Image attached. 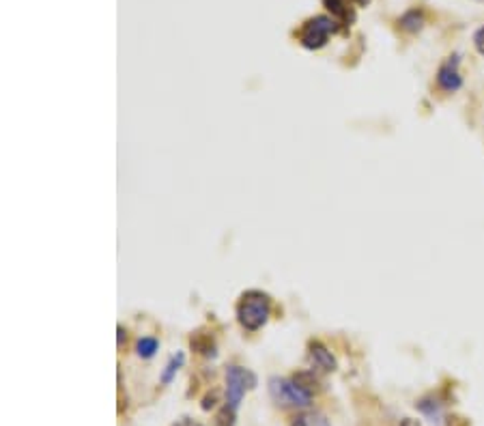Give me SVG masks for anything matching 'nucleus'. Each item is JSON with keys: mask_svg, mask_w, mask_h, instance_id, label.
Segmentation results:
<instances>
[{"mask_svg": "<svg viewBox=\"0 0 484 426\" xmlns=\"http://www.w3.org/2000/svg\"><path fill=\"white\" fill-rule=\"evenodd\" d=\"M271 317V297L259 289L245 291L237 302V321L245 332H259Z\"/></svg>", "mask_w": 484, "mask_h": 426, "instance_id": "nucleus-1", "label": "nucleus"}, {"mask_svg": "<svg viewBox=\"0 0 484 426\" xmlns=\"http://www.w3.org/2000/svg\"><path fill=\"white\" fill-rule=\"evenodd\" d=\"M340 24L334 20V17H329V15H315V17H308L303 24H301V29L295 33L297 35V41L301 47L305 50H321L327 45L329 37L340 33Z\"/></svg>", "mask_w": 484, "mask_h": 426, "instance_id": "nucleus-2", "label": "nucleus"}, {"mask_svg": "<svg viewBox=\"0 0 484 426\" xmlns=\"http://www.w3.org/2000/svg\"><path fill=\"white\" fill-rule=\"evenodd\" d=\"M267 390H269V396L273 398V403L282 405V407H301L303 409V407H310V403H312V394L305 392L293 379L269 377Z\"/></svg>", "mask_w": 484, "mask_h": 426, "instance_id": "nucleus-3", "label": "nucleus"}, {"mask_svg": "<svg viewBox=\"0 0 484 426\" xmlns=\"http://www.w3.org/2000/svg\"><path fill=\"white\" fill-rule=\"evenodd\" d=\"M257 388V374L237 364L226 366V405L239 409L245 392Z\"/></svg>", "mask_w": 484, "mask_h": 426, "instance_id": "nucleus-4", "label": "nucleus"}, {"mask_svg": "<svg viewBox=\"0 0 484 426\" xmlns=\"http://www.w3.org/2000/svg\"><path fill=\"white\" fill-rule=\"evenodd\" d=\"M461 54H450L437 69V86L444 93H456L463 89V76L461 71Z\"/></svg>", "mask_w": 484, "mask_h": 426, "instance_id": "nucleus-5", "label": "nucleus"}, {"mask_svg": "<svg viewBox=\"0 0 484 426\" xmlns=\"http://www.w3.org/2000/svg\"><path fill=\"white\" fill-rule=\"evenodd\" d=\"M308 360L315 368L323 370V372H334L338 368V362L336 358L332 356V351H329L323 342L319 340H312L308 344Z\"/></svg>", "mask_w": 484, "mask_h": 426, "instance_id": "nucleus-6", "label": "nucleus"}, {"mask_svg": "<svg viewBox=\"0 0 484 426\" xmlns=\"http://www.w3.org/2000/svg\"><path fill=\"white\" fill-rule=\"evenodd\" d=\"M323 7L332 13V17L340 24V26L349 29L355 22V7L353 0H323Z\"/></svg>", "mask_w": 484, "mask_h": 426, "instance_id": "nucleus-7", "label": "nucleus"}, {"mask_svg": "<svg viewBox=\"0 0 484 426\" xmlns=\"http://www.w3.org/2000/svg\"><path fill=\"white\" fill-rule=\"evenodd\" d=\"M424 24H426V17H424V11L414 7L409 11H404L400 17H398V26L404 31V33H409V35H418L422 29H424Z\"/></svg>", "mask_w": 484, "mask_h": 426, "instance_id": "nucleus-8", "label": "nucleus"}, {"mask_svg": "<svg viewBox=\"0 0 484 426\" xmlns=\"http://www.w3.org/2000/svg\"><path fill=\"white\" fill-rule=\"evenodd\" d=\"M190 344H192V349L196 351V353L205 356V358H215L218 356V347H215V340H213L211 334L196 332V334H192Z\"/></svg>", "mask_w": 484, "mask_h": 426, "instance_id": "nucleus-9", "label": "nucleus"}, {"mask_svg": "<svg viewBox=\"0 0 484 426\" xmlns=\"http://www.w3.org/2000/svg\"><path fill=\"white\" fill-rule=\"evenodd\" d=\"M441 407H444V403H441V400L435 394H428V396L420 398L418 403H416V409L420 413H424L430 422H437V418L441 416Z\"/></svg>", "mask_w": 484, "mask_h": 426, "instance_id": "nucleus-10", "label": "nucleus"}, {"mask_svg": "<svg viewBox=\"0 0 484 426\" xmlns=\"http://www.w3.org/2000/svg\"><path fill=\"white\" fill-rule=\"evenodd\" d=\"M183 364H186V353H183V351H176V353L166 362V366H164V370H162L160 381H162L164 386H170L172 379L176 377V372H179V370L183 368Z\"/></svg>", "mask_w": 484, "mask_h": 426, "instance_id": "nucleus-11", "label": "nucleus"}, {"mask_svg": "<svg viewBox=\"0 0 484 426\" xmlns=\"http://www.w3.org/2000/svg\"><path fill=\"white\" fill-rule=\"evenodd\" d=\"M160 351V340L156 336H142L136 342V353L142 360H151Z\"/></svg>", "mask_w": 484, "mask_h": 426, "instance_id": "nucleus-12", "label": "nucleus"}, {"mask_svg": "<svg viewBox=\"0 0 484 426\" xmlns=\"http://www.w3.org/2000/svg\"><path fill=\"white\" fill-rule=\"evenodd\" d=\"M293 381H295L297 386H301L305 392H310V394L321 390V383H319V379L315 377V372H310V370H303V372L295 374V377H293Z\"/></svg>", "mask_w": 484, "mask_h": 426, "instance_id": "nucleus-13", "label": "nucleus"}, {"mask_svg": "<svg viewBox=\"0 0 484 426\" xmlns=\"http://www.w3.org/2000/svg\"><path fill=\"white\" fill-rule=\"evenodd\" d=\"M235 422H237V409H233L231 405H224V407L215 413L213 426H235Z\"/></svg>", "mask_w": 484, "mask_h": 426, "instance_id": "nucleus-14", "label": "nucleus"}, {"mask_svg": "<svg viewBox=\"0 0 484 426\" xmlns=\"http://www.w3.org/2000/svg\"><path fill=\"white\" fill-rule=\"evenodd\" d=\"M474 47L480 56H484V24L474 33Z\"/></svg>", "mask_w": 484, "mask_h": 426, "instance_id": "nucleus-15", "label": "nucleus"}, {"mask_svg": "<svg viewBox=\"0 0 484 426\" xmlns=\"http://www.w3.org/2000/svg\"><path fill=\"white\" fill-rule=\"evenodd\" d=\"M446 426H471L467 418H461V416H448L446 420Z\"/></svg>", "mask_w": 484, "mask_h": 426, "instance_id": "nucleus-16", "label": "nucleus"}, {"mask_svg": "<svg viewBox=\"0 0 484 426\" xmlns=\"http://www.w3.org/2000/svg\"><path fill=\"white\" fill-rule=\"evenodd\" d=\"M215 400H218V394L213 392V394H207L205 398H202V409H205V411H211L213 407H215Z\"/></svg>", "mask_w": 484, "mask_h": 426, "instance_id": "nucleus-17", "label": "nucleus"}, {"mask_svg": "<svg viewBox=\"0 0 484 426\" xmlns=\"http://www.w3.org/2000/svg\"><path fill=\"white\" fill-rule=\"evenodd\" d=\"M172 426H202V424H198V422H194L192 418H188V416H186V418H179V420H176Z\"/></svg>", "mask_w": 484, "mask_h": 426, "instance_id": "nucleus-18", "label": "nucleus"}, {"mask_svg": "<svg viewBox=\"0 0 484 426\" xmlns=\"http://www.w3.org/2000/svg\"><path fill=\"white\" fill-rule=\"evenodd\" d=\"M116 342H119V347H123V340L127 338V334H125V330H123V325H119V328H116Z\"/></svg>", "mask_w": 484, "mask_h": 426, "instance_id": "nucleus-19", "label": "nucleus"}, {"mask_svg": "<svg viewBox=\"0 0 484 426\" xmlns=\"http://www.w3.org/2000/svg\"><path fill=\"white\" fill-rule=\"evenodd\" d=\"M353 5H358V7H368V5H370V0H353Z\"/></svg>", "mask_w": 484, "mask_h": 426, "instance_id": "nucleus-20", "label": "nucleus"}, {"mask_svg": "<svg viewBox=\"0 0 484 426\" xmlns=\"http://www.w3.org/2000/svg\"><path fill=\"white\" fill-rule=\"evenodd\" d=\"M398 426H416V422H411L409 418H404V420H402V422H400Z\"/></svg>", "mask_w": 484, "mask_h": 426, "instance_id": "nucleus-21", "label": "nucleus"}, {"mask_svg": "<svg viewBox=\"0 0 484 426\" xmlns=\"http://www.w3.org/2000/svg\"><path fill=\"white\" fill-rule=\"evenodd\" d=\"M482 3H484V0H482Z\"/></svg>", "mask_w": 484, "mask_h": 426, "instance_id": "nucleus-22", "label": "nucleus"}]
</instances>
